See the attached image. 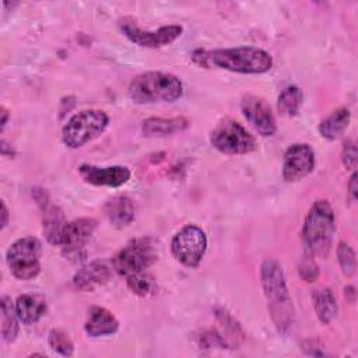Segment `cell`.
Listing matches in <instances>:
<instances>
[{
  "instance_id": "cell-22",
  "label": "cell",
  "mask_w": 358,
  "mask_h": 358,
  "mask_svg": "<svg viewBox=\"0 0 358 358\" xmlns=\"http://www.w3.org/2000/svg\"><path fill=\"white\" fill-rule=\"evenodd\" d=\"M313 308L317 319L323 324H329L337 315V301L330 288H317L312 292Z\"/></svg>"
},
{
  "instance_id": "cell-33",
  "label": "cell",
  "mask_w": 358,
  "mask_h": 358,
  "mask_svg": "<svg viewBox=\"0 0 358 358\" xmlns=\"http://www.w3.org/2000/svg\"><path fill=\"white\" fill-rule=\"evenodd\" d=\"M7 120H8V110L4 106H1V130H4Z\"/></svg>"
},
{
  "instance_id": "cell-32",
  "label": "cell",
  "mask_w": 358,
  "mask_h": 358,
  "mask_svg": "<svg viewBox=\"0 0 358 358\" xmlns=\"http://www.w3.org/2000/svg\"><path fill=\"white\" fill-rule=\"evenodd\" d=\"M8 224V210L4 201H1V229H4Z\"/></svg>"
},
{
  "instance_id": "cell-28",
  "label": "cell",
  "mask_w": 358,
  "mask_h": 358,
  "mask_svg": "<svg viewBox=\"0 0 358 358\" xmlns=\"http://www.w3.org/2000/svg\"><path fill=\"white\" fill-rule=\"evenodd\" d=\"M298 274L306 282H315L319 277V267L315 257L306 255L298 264Z\"/></svg>"
},
{
  "instance_id": "cell-24",
  "label": "cell",
  "mask_w": 358,
  "mask_h": 358,
  "mask_svg": "<svg viewBox=\"0 0 358 358\" xmlns=\"http://www.w3.org/2000/svg\"><path fill=\"white\" fill-rule=\"evenodd\" d=\"M302 101H303L302 91L296 85H289L280 92L277 106L281 115L292 117L299 112Z\"/></svg>"
},
{
  "instance_id": "cell-13",
  "label": "cell",
  "mask_w": 358,
  "mask_h": 358,
  "mask_svg": "<svg viewBox=\"0 0 358 358\" xmlns=\"http://www.w3.org/2000/svg\"><path fill=\"white\" fill-rule=\"evenodd\" d=\"M241 110L245 119L249 122V124L260 136L268 137L275 133V117L264 98L252 94L243 95L241 101Z\"/></svg>"
},
{
  "instance_id": "cell-27",
  "label": "cell",
  "mask_w": 358,
  "mask_h": 358,
  "mask_svg": "<svg viewBox=\"0 0 358 358\" xmlns=\"http://www.w3.org/2000/svg\"><path fill=\"white\" fill-rule=\"evenodd\" d=\"M337 260L345 277H352L357 268V259L354 249L347 242H340L337 246Z\"/></svg>"
},
{
  "instance_id": "cell-8",
  "label": "cell",
  "mask_w": 358,
  "mask_h": 358,
  "mask_svg": "<svg viewBox=\"0 0 358 358\" xmlns=\"http://www.w3.org/2000/svg\"><path fill=\"white\" fill-rule=\"evenodd\" d=\"M211 145L228 155H243L256 150V138L236 120L224 119L210 133Z\"/></svg>"
},
{
  "instance_id": "cell-23",
  "label": "cell",
  "mask_w": 358,
  "mask_h": 358,
  "mask_svg": "<svg viewBox=\"0 0 358 358\" xmlns=\"http://www.w3.org/2000/svg\"><path fill=\"white\" fill-rule=\"evenodd\" d=\"M1 337L6 343H13L17 338L20 330V319L15 312V306L13 305L8 296H1Z\"/></svg>"
},
{
  "instance_id": "cell-12",
  "label": "cell",
  "mask_w": 358,
  "mask_h": 358,
  "mask_svg": "<svg viewBox=\"0 0 358 358\" xmlns=\"http://www.w3.org/2000/svg\"><path fill=\"white\" fill-rule=\"evenodd\" d=\"M315 169V151L306 143L291 144L282 158V178L287 182H298Z\"/></svg>"
},
{
  "instance_id": "cell-26",
  "label": "cell",
  "mask_w": 358,
  "mask_h": 358,
  "mask_svg": "<svg viewBox=\"0 0 358 358\" xmlns=\"http://www.w3.org/2000/svg\"><path fill=\"white\" fill-rule=\"evenodd\" d=\"M48 343H49V347L55 352H57L63 357H70L74 352V344H73L71 338L69 337L67 333H64L60 329H52L49 331Z\"/></svg>"
},
{
  "instance_id": "cell-4",
  "label": "cell",
  "mask_w": 358,
  "mask_h": 358,
  "mask_svg": "<svg viewBox=\"0 0 358 358\" xmlns=\"http://www.w3.org/2000/svg\"><path fill=\"white\" fill-rule=\"evenodd\" d=\"M129 98L138 105L175 102L183 94L182 81L164 71H147L136 76L127 90Z\"/></svg>"
},
{
  "instance_id": "cell-7",
  "label": "cell",
  "mask_w": 358,
  "mask_h": 358,
  "mask_svg": "<svg viewBox=\"0 0 358 358\" xmlns=\"http://www.w3.org/2000/svg\"><path fill=\"white\" fill-rule=\"evenodd\" d=\"M42 245L38 238L24 236L17 239L7 249L6 262L10 273L17 280H32L41 271Z\"/></svg>"
},
{
  "instance_id": "cell-17",
  "label": "cell",
  "mask_w": 358,
  "mask_h": 358,
  "mask_svg": "<svg viewBox=\"0 0 358 358\" xmlns=\"http://www.w3.org/2000/svg\"><path fill=\"white\" fill-rule=\"evenodd\" d=\"M119 322L112 312L102 306H91L88 317L84 323V330L90 337H102L116 333Z\"/></svg>"
},
{
  "instance_id": "cell-2",
  "label": "cell",
  "mask_w": 358,
  "mask_h": 358,
  "mask_svg": "<svg viewBox=\"0 0 358 358\" xmlns=\"http://www.w3.org/2000/svg\"><path fill=\"white\" fill-rule=\"evenodd\" d=\"M260 284L267 299L271 320L278 333L287 334L294 326L295 310L288 292L285 274L275 259H264L260 266Z\"/></svg>"
},
{
  "instance_id": "cell-14",
  "label": "cell",
  "mask_w": 358,
  "mask_h": 358,
  "mask_svg": "<svg viewBox=\"0 0 358 358\" xmlns=\"http://www.w3.org/2000/svg\"><path fill=\"white\" fill-rule=\"evenodd\" d=\"M81 179L94 186L119 187L130 179V169L123 165L96 166L92 164H81L78 166Z\"/></svg>"
},
{
  "instance_id": "cell-31",
  "label": "cell",
  "mask_w": 358,
  "mask_h": 358,
  "mask_svg": "<svg viewBox=\"0 0 358 358\" xmlns=\"http://www.w3.org/2000/svg\"><path fill=\"white\" fill-rule=\"evenodd\" d=\"M348 196H350V200H355L357 197V173L352 172L351 178H350V182H348Z\"/></svg>"
},
{
  "instance_id": "cell-3",
  "label": "cell",
  "mask_w": 358,
  "mask_h": 358,
  "mask_svg": "<svg viewBox=\"0 0 358 358\" xmlns=\"http://www.w3.org/2000/svg\"><path fill=\"white\" fill-rule=\"evenodd\" d=\"M336 232L334 211L327 200H316L306 213L302 227L305 253L326 259L330 255Z\"/></svg>"
},
{
  "instance_id": "cell-10",
  "label": "cell",
  "mask_w": 358,
  "mask_h": 358,
  "mask_svg": "<svg viewBox=\"0 0 358 358\" xmlns=\"http://www.w3.org/2000/svg\"><path fill=\"white\" fill-rule=\"evenodd\" d=\"M119 27H120L123 35L130 42H133L141 48H151V49L162 48V46L172 43L183 32L182 25H178V24L162 25L155 31H144L138 25H136L134 21L127 20V18L120 20Z\"/></svg>"
},
{
  "instance_id": "cell-16",
  "label": "cell",
  "mask_w": 358,
  "mask_h": 358,
  "mask_svg": "<svg viewBox=\"0 0 358 358\" xmlns=\"http://www.w3.org/2000/svg\"><path fill=\"white\" fill-rule=\"evenodd\" d=\"M136 203L129 196H113L103 206L108 221L116 228L130 225L136 218Z\"/></svg>"
},
{
  "instance_id": "cell-11",
  "label": "cell",
  "mask_w": 358,
  "mask_h": 358,
  "mask_svg": "<svg viewBox=\"0 0 358 358\" xmlns=\"http://www.w3.org/2000/svg\"><path fill=\"white\" fill-rule=\"evenodd\" d=\"M96 227H98V221L88 217L77 218L67 222L60 241L63 255L69 259H76V260L84 256L85 255L84 248L90 241V238L92 236Z\"/></svg>"
},
{
  "instance_id": "cell-5",
  "label": "cell",
  "mask_w": 358,
  "mask_h": 358,
  "mask_svg": "<svg viewBox=\"0 0 358 358\" xmlns=\"http://www.w3.org/2000/svg\"><path fill=\"white\" fill-rule=\"evenodd\" d=\"M109 124V116L99 109H85L73 115L62 130V140L69 148H80L101 136Z\"/></svg>"
},
{
  "instance_id": "cell-18",
  "label": "cell",
  "mask_w": 358,
  "mask_h": 358,
  "mask_svg": "<svg viewBox=\"0 0 358 358\" xmlns=\"http://www.w3.org/2000/svg\"><path fill=\"white\" fill-rule=\"evenodd\" d=\"M190 120L185 116L175 117H148L141 124L145 137H165L187 130Z\"/></svg>"
},
{
  "instance_id": "cell-30",
  "label": "cell",
  "mask_w": 358,
  "mask_h": 358,
  "mask_svg": "<svg viewBox=\"0 0 358 358\" xmlns=\"http://www.w3.org/2000/svg\"><path fill=\"white\" fill-rule=\"evenodd\" d=\"M341 162L347 169H354L357 165V145L352 140H347L341 150Z\"/></svg>"
},
{
  "instance_id": "cell-25",
  "label": "cell",
  "mask_w": 358,
  "mask_h": 358,
  "mask_svg": "<svg viewBox=\"0 0 358 358\" xmlns=\"http://www.w3.org/2000/svg\"><path fill=\"white\" fill-rule=\"evenodd\" d=\"M127 280V287L133 291V294L138 295V296H147L151 295L155 289H157V284L152 275L147 274L145 271L133 274L126 277Z\"/></svg>"
},
{
  "instance_id": "cell-19",
  "label": "cell",
  "mask_w": 358,
  "mask_h": 358,
  "mask_svg": "<svg viewBox=\"0 0 358 358\" xmlns=\"http://www.w3.org/2000/svg\"><path fill=\"white\" fill-rule=\"evenodd\" d=\"M14 306L20 322L24 324L36 323L48 309L46 298L41 294H22L17 298Z\"/></svg>"
},
{
  "instance_id": "cell-29",
  "label": "cell",
  "mask_w": 358,
  "mask_h": 358,
  "mask_svg": "<svg viewBox=\"0 0 358 358\" xmlns=\"http://www.w3.org/2000/svg\"><path fill=\"white\" fill-rule=\"evenodd\" d=\"M215 316H217L218 322L224 326V329H225L234 338L242 337L243 333H242L241 326L236 323V320H235L227 310H224V309H217V310H215Z\"/></svg>"
},
{
  "instance_id": "cell-15",
  "label": "cell",
  "mask_w": 358,
  "mask_h": 358,
  "mask_svg": "<svg viewBox=\"0 0 358 358\" xmlns=\"http://www.w3.org/2000/svg\"><path fill=\"white\" fill-rule=\"evenodd\" d=\"M112 266L105 260H94L84 264L73 277V285L80 291H95L105 285L112 277Z\"/></svg>"
},
{
  "instance_id": "cell-9",
  "label": "cell",
  "mask_w": 358,
  "mask_h": 358,
  "mask_svg": "<svg viewBox=\"0 0 358 358\" xmlns=\"http://www.w3.org/2000/svg\"><path fill=\"white\" fill-rule=\"evenodd\" d=\"M207 250V236L201 228L194 224H187L179 229L171 242L173 257L183 266L197 267Z\"/></svg>"
},
{
  "instance_id": "cell-1",
  "label": "cell",
  "mask_w": 358,
  "mask_h": 358,
  "mask_svg": "<svg viewBox=\"0 0 358 358\" xmlns=\"http://www.w3.org/2000/svg\"><path fill=\"white\" fill-rule=\"evenodd\" d=\"M192 60L204 69L215 67L241 74H262L273 67L271 55L253 46L214 50L197 49L192 53Z\"/></svg>"
},
{
  "instance_id": "cell-20",
  "label": "cell",
  "mask_w": 358,
  "mask_h": 358,
  "mask_svg": "<svg viewBox=\"0 0 358 358\" xmlns=\"http://www.w3.org/2000/svg\"><path fill=\"white\" fill-rule=\"evenodd\" d=\"M67 225V220L60 207L55 204L43 206V234L49 243L60 245L63 231Z\"/></svg>"
},
{
  "instance_id": "cell-21",
  "label": "cell",
  "mask_w": 358,
  "mask_h": 358,
  "mask_svg": "<svg viewBox=\"0 0 358 358\" xmlns=\"http://www.w3.org/2000/svg\"><path fill=\"white\" fill-rule=\"evenodd\" d=\"M350 110L347 108H338L333 110L326 119L319 124V133L326 140H336L340 137L350 124Z\"/></svg>"
},
{
  "instance_id": "cell-6",
  "label": "cell",
  "mask_w": 358,
  "mask_h": 358,
  "mask_svg": "<svg viewBox=\"0 0 358 358\" xmlns=\"http://www.w3.org/2000/svg\"><path fill=\"white\" fill-rule=\"evenodd\" d=\"M158 260V253L151 238L143 236L127 242L112 259L113 270L124 277L145 271Z\"/></svg>"
}]
</instances>
